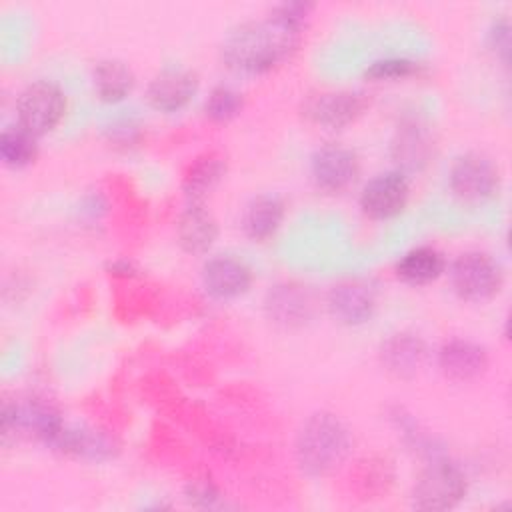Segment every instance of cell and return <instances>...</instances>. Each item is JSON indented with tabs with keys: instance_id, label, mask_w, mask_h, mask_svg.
<instances>
[{
	"instance_id": "obj_11",
	"label": "cell",
	"mask_w": 512,
	"mask_h": 512,
	"mask_svg": "<svg viewBox=\"0 0 512 512\" xmlns=\"http://www.w3.org/2000/svg\"><path fill=\"white\" fill-rule=\"evenodd\" d=\"M410 198V184L400 170L380 172L370 178L360 192V208L372 220H390L398 216Z\"/></svg>"
},
{
	"instance_id": "obj_7",
	"label": "cell",
	"mask_w": 512,
	"mask_h": 512,
	"mask_svg": "<svg viewBox=\"0 0 512 512\" xmlns=\"http://www.w3.org/2000/svg\"><path fill=\"white\" fill-rule=\"evenodd\" d=\"M62 426H64V420L60 412L46 400L24 398L14 402H4L2 406L4 438H8L10 434L26 436L50 446Z\"/></svg>"
},
{
	"instance_id": "obj_26",
	"label": "cell",
	"mask_w": 512,
	"mask_h": 512,
	"mask_svg": "<svg viewBox=\"0 0 512 512\" xmlns=\"http://www.w3.org/2000/svg\"><path fill=\"white\" fill-rule=\"evenodd\" d=\"M420 64L412 58H404V56H388V58H380L374 60L368 68H366V78L370 80H402L408 76L418 74Z\"/></svg>"
},
{
	"instance_id": "obj_1",
	"label": "cell",
	"mask_w": 512,
	"mask_h": 512,
	"mask_svg": "<svg viewBox=\"0 0 512 512\" xmlns=\"http://www.w3.org/2000/svg\"><path fill=\"white\" fill-rule=\"evenodd\" d=\"M302 28L274 14L234 26L220 48L222 62L238 74H266L288 60L300 44Z\"/></svg>"
},
{
	"instance_id": "obj_9",
	"label": "cell",
	"mask_w": 512,
	"mask_h": 512,
	"mask_svg": "<svg viewBox=\"0 0 512 512\" xmlns=\"http://www.w3.org/2000/svg\"><path fill=\"white\" fill-rule=\"evenodd\" d=\"M200 88V78L192 68L186 66H166L158 70L148 86V104L162 114H174L186 108Z\"/></svg>"
},
{
	"instance_id": "obj_15",
	"label": "cell",
	"mask_w": 512,
	"mask_h": 512,
	"mask_svg": "<svg viewBox=\"0 0 512 512\" xmlns=\"http://www.w3.org/2000/svg\"><path fill=\"white\" fill-rule=\"evenodd\" d=\"M252 268L234 254H216L202 266V284L212 298L234 300L252 286Z\"/></svg>"
},
{
	"instance_id": "obj_22",
	"label": "cell",
	"mask_w": 512,
	"mask_h": 512,
	"mask_svg": "<svg viewBox=\"0 0 512 512\" xmlns=\"http://www.w3.org/2000/svg\"><path fill=\"white\" fill-rule=\"evenodd\" d=\"M92 84L96 96L106 104L122 102L134 88L136 76L132 68L118 58H104L92 70Z\"/></svg>"
},
{
	"instance_id": "obj_24",
	"label": "cell",
	"mask_w": 512,
	"mask_h": 512,
	"mask_svg": "<svg viewBox=\"0 0 512 512\" xmlns=\"http://www.w3.org/2000/svg\"><path fill=\"white\" fill-rule=\"evenodd\" d=\"M36 136L24 130L20 124L6 126L0 134V158L10 168L30 166L38 156Z\"/></svg>"
},
{
	"instance_id": "obj_16",
	"label": "cell",
	"mask_w": 512,
	"mask_h": 512,
	"mask_svg": "<svg viewBox=\"0 0 512 512\" xmlns=\"http://www.w3.org/2000/svg\"><path fill=\"white\" fill-rule=\"evenodd\" d=\"M488 360V350L470 338H450L436 352L440 372L454 382L476 380L486 372Z\"/></svg>"
},
{
	"instance_id": "obj_8",
	"label": "cell",
	"mask_w": 512,
	"mask_h": 512,
	"mask_svg": "<svg viewBox=\"0 0 512 512\" xmlns=\"http://www.w3.org/2000/svg\"><path fill=\"white\" fill-rule=\"evenodd\" d=\"M360 174L358 154L340 144L328 142L314 150L310 158V178L314 186L328 194H338L350 188Z\"/></svg>"
},
{
	"instance_id": "obj_20",
	"label": "cell",
	"mask_w": 512,
	"mask_h": 512,
	"mask_svg": "<svg viewBox=\"0 0 512 512\" xmlns=\"http://www.w3.org/2000/svg\"><path fill=\"white\" fill-rule=\"evenodd\" d=\"M284 216L286 204L278 194H258L242 212V232L254 242H264L276 234Z\"/></svg>"
},
{
	"instance_id": "obj_25",
	"label": "cell",
	"mask_w": 512,
	"mask_h": 512,
	"mask_svg": "<svg viewBox=\"0 0 512 512\" xmlns=\"http://www.w3.org/2000/svg\"><path fill=\"white\" fill-rule=\"evenodd\" d=\"M244 108V94L228 84H216L204 100V116L212 122H230Z\"/></svg>"
},
{
	"instance_id": "obj_30",
	"label": "cell",
	"mask_w": 512,
	"mask_h": 512,
	"mask_svg": "<svg viewBox=\"0 0 512 512\" xmlns=\"http://www.w3.org/2000/svg\"><path fill=\"white\" fill-rule=\"evenodd\" d=\"M108 270H110V274H118V276H130L132 272H136L134 264L128 260H116L108 266Z\"/></svg>"
},
{
	"instance_id": "obj_10",
	"label": "cell",
	"mask_w": 512,
	"mask_h": 512,
	"mask_svg": "<svg viewBox=\"0 0 512 512\" xmlns=\"http://www.w3.org/2000/svg\"><path fill=\"white\" fill-rule=\"evenodd\" d=\"M368 100L358 90H326L308 96L302 104V114L316 126L340 130L352 124L366 108Z\"/></svg>"
},
{
	"instance_id": "obj_2",
	"label": "cell",
	"mask_w": 512,
	"mask_h": 512,
	"mask_svg": "<svg viewBox=\"0 0 512 512\" xmlns=\"http://www.w3.org/2000/svg\"><path fill=\"white\" fill-rule=\"evenodd\" d=\"M350 450V428L332 412H314L308 416L294 442L298 468L312 478H322L338 470L348 460Z\"/></svg>"
},
{
	"instance_id": "obj_6",
	"label": "cell",
	"mask_w": 512,
	"mask_h": 512,
	"mask_svg": "<svg viewBox=\"0 0 512 512\" xmlns=\"http://www.w3.org/2000/svg\"><path fill=\"white\" fill-rule=\"evenodd\" d=\"M66 112V96L62 88L50 80L28 84L16 100L18 124L36 138L52 132Z\"/></svg>"
},
{
	"instance_id": "obj_28",
	"label": "cell",
	"mask_w": 512,
	"mask_h": 512,
	"mask_svg": "<svg viewBox=\"0 0 512 512\" xmlns=\"http://www.w3.org/2000/svg\"><path fill=\"white\" fill-rule=\"evenodd\" d=\"M186 500L198 508H212L220 500V492L208 480H194L186 488Z\"/></svg>"
},
{
	"instance_id": "obj_21",
	"label": "cell",
	"mask_w": 512,
	"mask_h": 512,
	"mask_svg": "<svg viewBox=\"0 0 512 512\" xmlns=\"http://www.w3.org/2000/svg\"><path fill=\"white\" fill-rule=\"evenodd\" d=\"M226 160L218 152H204L190 162L182 178V192L188 202H202L224 178Z\"/></svg>"
},
{
	"instance_id": "obj_27",
	"label": "cell",
	"mask_w": 512,
	"mask_h": 512,
	"mask_svg": "<svg viewBox=\"0 0 512 512\" xmlns=\"http://www.w3.org/2000/svg\"><path fill=\"white\" fill-rule=\"evenodd\" d=\"M486 42L488 48L492 50V54L496 58L502 60V64H508V56H510V22L506 16L494 18L492 24L488 26L486 32Z\"/></svg>"
},
{
	"instance_id": "obj_19",
	"label": "cell",
	"mask_w": 512,
	"mask_h": 512,
	"mask_svg": "<svg viewBox=\"0 0 512 512\" xmlns=\"http://www.w3.org/2000/svg\"><path fill=\"white\" fill-rule=\"evenodd\" d=\"M176 238L184 252L206 254L218 238V222L204 202H188L176 222Z\"/></svg>"
},
{
	"instance_id": "obj_13",
	"label": "cell",
	"mask_w": 512,
	"mask_h": 512,
	"mask_svg": "<svg viewBox=\"0 0 512 512\" xmlns=\"http://www.w3.org/2000/svg\"><path fill=\"white\" fill-rule=\"evenodd\" d=\"M436 154V140L432 130L420 120H404L392 140H390V158L402 174L420 172L426 168Z\"/></svg>"
},
{
	"instance_id": "obj_14",
	"label": "cell",
	"mask_w": 512,
	"mask_h": 512,
	"mask_svg": "<svg viewBox=\"0 0 512 512\" xmlns=\"http://www.w3.org/2000/svg\"><path fill=\"white\" fill-rule=\"evenodd\" d=\"M266 318L284 330L304 326L314 312V302L306 286L296 282H278L264 296Z\"/></svg>"
},
{
	"instance_id": "obj_17",
	"label": "cell",
	"mask_w": 512,
	"mask_h": 512,
	"mask_svg": "<svg viewBox=\"0 0 512 512\" xmlns=\"http://www.w3.org/2000/svg\"><path fill=\"white\" fill-rule=\"evenodd\" d=\"M48 448L88 462H106L118 452L114 436L106 434L104 430L90 426H70L66 422Z\"/></svg>"
},
{
	"instance_id": "obj_12",
	"label": "cell",
	"mask_w": 512,
	"mask_h": 512,
	"mask_svg": "<svg viewBox=\"0 0 512 512\" xmlns=\"http://www.w3.org/2000/svg\"><path fill=\"white\" fill-rule=\"evenodd\" d=\"M326 306L336 322L344 326H360L372 320L378 308V294L366 280H344L330 288Z\"/></svg>"
},
{
	"instance_id": "obj_23",
	"label": "cell",
	"mask_w": 512,
	"mask_h": 512,
	"mask_svg": "<svg viewBox=\"0 0 512 512\" xmlns=\"http://www.w3.org/2000/svg\"><path fill=\"white\" fill-rule=\"evenodd\" d=\"M446 268L444 254L432 246H416L396 262V276L412 286H424L442 276Z\"/></svg>"
},
{
	"instance_id": "obj_29",
	"label": "cell",
	"mask_w": 512,
	"mask_h": 512,
	"mask_svg": "<svg viewBox=\"0 0 512 512\" xmlns=\"http://www.w3.org/2000/svg\"><path fill=\"white\" fill-rule=\"evenodd\" d=\"M138 136H140L138 124H136L134 120H130V118L116 120V122L108 128V138H110V142H114V146L128 148V146H132L134 142H138Z\"/></svg>"
},
{
	"instance_id": "obj_5",
	"label": "cell",
	"mask_w": 512,
	"mask_h": 512,
	"mask_svg": "<svg viewBox=\"0 0 512 512\" xmlns=\"http://www.w3.org/2000/svg\"><path fill=\"white\" fill-rule=\"evenodd\" d=\"M450 284L458 298L466 302L492 300L504 284L502 266L486 252L468 250L450 264Z\"/></svg>"
},
{
	"instance_id": "obj_18",
	"label": "cell",
	"mask_w": 512,
	"mask_h": 512,
	"mask_svg": "<svg viewBox=\"0 0 512 512\" xmlns=\"http://www.w3.org/2000/svg\"><path fill=\"white\" fill-rule=\"evenodd\" d=\"M428 348L422 336L410 330L390 334L378 350L380 364L396 378L414 376L426 362Z\"/></svg>"
},
{
	"instance_id": "obj_3",
	"label": "cell",
	"mask_w": 512,
	"mask_h": 512,
	"mask_svg": "<svg viewBox=\"0 0 512 512\" xmlns=\"http://www.w3.org/2000/svg\"><path fill=\"white\" fill-rule=\"evenodd\" d=\"M468 492L464 470L444 458L430 456L412 486V506L418 510H450L458 506Z\"/></svg>"
},
{
	"instance_id": "obj_4",
	"label": "cell",
	"mask_w": 512,
	"mask_h": 512,
	"mask_svg": "<svg viewBox=\"0 0 512 512\" xmlns=\"http://www.w3.org/2000/svg\"><path fill=\"white\" fill-rule=\"evenodd\" d=\"M448 186L458 200L482 204L498 196L502 174L488 154L472 150L454 158L448 172Z\"/></svg>"
}]
</instances>
